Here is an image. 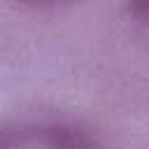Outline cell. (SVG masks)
<instances>
[{
	"mask_svg": "<svg viewBox=\"0 0 149 149\" xmlns=\"http://www.w3.org/2000/svg\"><path fill=\"white\" fill-rule=\"evenodd\" d=\"M30 5H56V2H68V0H23Z\"/></svg>",
	"mask_w": 149,
	"mask_h": 149,
	"instance_id": "277c9868",
	"label": "cell"
},
{
	"mask_svg": "<svg viewBox=\"0 0 149 149\" xmlns=\"http://www.w3.org/2000/svg\"><path fill=\"white\" fill-rule=\"evenodd\" d=\"M128 9H130V14L140 23L149 26V0H130L128 2Z\"/></svg>",
	"mask_w": 149,
	"mask_h": 149,
	"instance_id": "7a4b0ae2",
	"label": "cell"
},
{
	"mask_svg": "<svg viewBox=\"0 0 149 149\" xmlns=\"http://www.w3.org/2000/svg\"><path fill=\"white\" fill-rule=\"evenodd\" d=\"M44 140L51 149H100L95 137L72 126H51L47 128Z\"/></svg>",
	"mask_w": 149,
	"mask_h": 149,
	"instance_id": "6da1fadb",
	"label": "cell"
},
{
	"mask_svg": "<svg viewBox=\"0 0 149 149\" xmlns=\"http://www.w3.org/2000/svg\"><path fill=\"white\" fill-rule=\"evenodd\" d=\"M21 140L16 133H12L9 128H0V149H19Z\"/></svg>",
	"mask_w": 149,
	"mask_h": 149,
	"instance_id": "3957f363",
	"label": "cell"
}]
</instances>
